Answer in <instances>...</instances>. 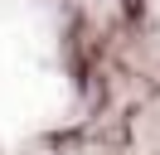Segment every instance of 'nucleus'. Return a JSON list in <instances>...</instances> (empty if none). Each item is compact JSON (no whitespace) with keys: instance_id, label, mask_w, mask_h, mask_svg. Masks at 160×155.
Instances as JSON below:
<instances>
[]
</instances>
